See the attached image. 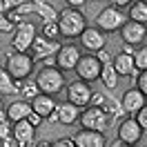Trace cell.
Wrapping results in <instances>:
<instances>
[{
    "label": "cell",
    "mask_w": 147,
    "mask_h": 147,
    "mask_svg": "<svg viewBox=\"0 0 147 147\" xmlns=\"http://www.w3.org/2000/svg\"><path fill=\"white\" fill-rule=\"evenodd\" d=\"M42 63H45V67H56V56H51V58H45Z\"/></svg>",
    "instance_id": "cell-42"
},
{
    "label": "cell",
    "mask_w": 147,
    "mask_h": 147,
    "mask_svg": "<svg viewBox=\"0 0 147 147\" xmlns=\"http://www.w3.org/2000/svg\"><path fill=\"white\" fill-rule=\"evenodd\" d=\"M143 138V129L138 127L136 118H131V116H127L125 120H120L118 125V140L120 145H134L136 147V143Z\"/></svg>",
    "instance_id": "cell-11"
},
{
    "label": "cell",
    "mask_w": 147,
    "mask_h": 147,
    "mask_svg": "<svg viewBox=\"0 0 147 147\" xmlns=\"http://www.w3.org/2000/svg\"><path fill=\"white\" fill-rule=\"evenodd\" d=\"M13 29H16V25L7 18V13H0V34H9V31L13 34Z\"/></svg>",
    "instance_id": "cell-31"
},
{
    "label": "cell",
    "mask_w": 147,
    "mask_h": 147,
    "mask_svg": "<svg viewBox=\"0 0 147 147\" xmlns=\"http://www.w3.org/2000/svg\"><path fill=\"white\" fill-rule=\"evenodd\" d=\"M7 120V107L2 105V100H0V123H5Z\"/></svg>",
    "instance_id": "cell-41"
},
{
    "label": "cell",
    "mask_w": 147,
    "mask_h": 147,
    "mask_svg": "<svg viewBox=\"0 0 147 147\" xmlns=\"http://www.w3.org/2000/svg\"><path fill=\"white\" fill-rule=\"evenodd\" d=\"M65 96H67V102H71L74 107L85 109L92 102V87L83 80H71L65 87Z\"/></svg>",
    "instance_id": "cell-8"
},
{
    "label": "cell",
    "mask_w": 147,
    "mask_h": 147,
    "mask_svg": "<svg viewBox=\"0 0 147 147\" xmlns=\"http://www.w3.org/2000/svg\"><path fill=\"white\" fill-rule=\"evenodd\" d=\"M56 114H58V123L60 125H74V123H78V118H80V109L74 107L71 102H60L56 107Z\"/></svg>",
    "instance_id": "cell-20"
},
{
    "label": "cell",
    "mask_w": 147,
    "mask_h": 147,
    "mask_svg": "<svg viewBox=\"0 0 147 147\" xmlns=\"http://www.w3.org/2000/svg\"><path fill=\"white\" fill-rule=\"evenodd\" d=\"M118 74H116V69H114V65H102V71H100V80H102V85L107 87V89H116L118 87Z\"/></svg>",
    "instance_id": "cell-24"
},
{
    "label": "cell",
    "mask_w": 147,
    "mask_h": 147,
    "mask_svg": "<svg viewBox=\"0 0 147 147\" xmlns=\"http://www.w3.org/2000/svg\"><path fill=\"white\" fill-rule=\"evenodd\" d=\"M127 20H131V22H138V25H147V2H143V0L131 2Z\"/></svg>",
    "instance_id": "cell-23"
},
{
    "label": "cell",
    "mask_w": 147,
    "mask_h": 147,
    "mask_svg": "<svg viewBox=\"0 0 147 147\" xmlns=\"http://www.w3.org/2000/svg\"><path fill=\"white\" fill-rule=\"evenodd\" d=\"M29 114H31V102H27V100H13L7 107V120H11V123L27 120Z\"/></svg>",
    "instance_id": "cell-19"
},
{
    "label": "cell",
    "mask_w": 147,
    "mask_h": 147,
    "mask_svg": "<svg viewBox=\"0 0 147 147\" xmlns=\"http://www.w3.org/2000/svg\"><path fill=\"white\" fill-rule=\"evenodd\" d=\"M60 42L58 40H47V38H42L40 34H38V38L34 40V45H31V49H29V56L34 58V60H45V58H51V56H56L58 51H60Z\"/></svg>",
    "instance_id": "cell-10"
},
{
    "label": "cell",
    "mask_w": 147,
    "mask_h": 147,
    "mask_svg": "<svg viewBox=\"0 0 147 147\" xmlns=\"http://www.w3.org/2000/svg\"><path fill=\"white\" fill-rule=\"evenodd\" d=\"M16 11H18V16H22V13H31V11H34V2H20V7Z\"/></svg>",
    "instance_id": "cell-36"
},
{
    "label": "cell",
    "mask_w": 147,
    "mask_h": 147,
    "mask_svg": "<svg viewBox=\"0 0 147 147\" xmlns=\"http://www.w3.org/2000/svg\"><path fill=\"white\" fill-rule=\"evenodd\" d=\"M111 65H114V69H116L118 76H134V78L138 76L136 65H134V56H129V54H123V51H120L118 56H114Z\"/></svg>",
    "instance_id": "cell-18"
},
{
    "label": "cell",
    "mask_w": 147,
    "mask_h": 147,
    "mask_svg": "<svg viewBox=\"0 0 147 147\" xmlns=\"http://www.w3.org/2000/svg\"><path fill=\"white\" fill-rule=\"evenodd\" d=\"M134 65H136V71L138 74L147 69V42L134 51Z\"/></svg>",
    "instance_id": "cell-28"
},
{
    "label": "cell",
    "mask_w": 147,
    "mask_h": 147,
    "mask_svg": "<svg viewBox=\"0 0 147 147\" xmlns=\"http://www.w3.org/2000/svg\"><path fill=\"white\" fill-rule=\"evenodd\" d=\"M96 58H98V63H100V65H109L111 60H114V56H111L107 49H100V51L96 54Z\"/></svg>",
    "instance_id": "cell-34"
},
{
    "label": "cell",
    "mask_w": 147,
    "mask_h": 147,
    "mask_svg": "<svg viewBox=\"0 0 147 147\" xmlns=\"http://www.w3.org/2000/svg\"><path fill=\"white\" fill-rule=\"evenodd\" d=\"M34 80H36V85H38V92L45 94V96H51V98L67 87L65 74L60 71L58 67H40L36 71V76H34Z\"/></svg>",
    "instance_id": "cell-2"
},
{
    "label": "cell",
    "mask_w": 147,
    "mask_h": 147,
    "mask_svg": "<svg viewBox=\"0 0 147 147\" xmlns=\"http://www.w3.org/2000/svg\"><path fill=\"white\" fill-rule=\"evenodd\" d=\"M80 49L76 45H63L60 51L56 54V67L60 71H69V69H76V65L80 60Z\"/></svg>",
    "instance_id": "cell-13"
},
{
    "label": "cell",
    "mask_w": 147,
    "mask_h": 147,
    "mask_svg": "<svg viewBox=\"0 0 147 147\" xmlns=\"http://www.w3.org/2000/svg\"><path fill=\"white\" fill-rule=\"evenodd\" d=\"M11 136H13L18 147H31L34 145V136H36V127H31L29 120L13 123L11 125Z\"/></svg>",
    "instance_id": "cell-15"
},
{
    "label": "cell",
    "mask_w": 147,
    "mask_h": 147,
    "mask_svg": "<svg viewBox=\"0 0 147 147\" xmlns=\"http://www.w3.org/2000/svg\"><path fill=\"white\" fill-rule=\"evenodd\" d=\"M40 36L47 40H58L60 31H58V20L56 22H40Z\"/></svg>",
    "instance_id": "cell-27"
},
{
    "label": "cell",
    "mask_w": 147,
    "mask_h": 147,
    "mask_svg": "<svg viewBox=\"0 0 147 147\" xmlns=\"http://www.w3.org/2000/svg\"><path fill=\"white\" fill-rule=\"evenodd\" d=\"M34 13H38L40 22H56L58 20L56 9L49 2H45V0H34Z\"/></svg>",
    "instance_id": "cell-22"
},
{
    "label": "cell",
    "mask_w": 147,
    "mask_h": 147,
    "mask_svg": "<svg viewBox=\"0 0 147 147\" xmlns=\"http://www.w3.org/2000/svg\"><path fill=\"white\" fill-rule=\"evenodd\" d=\"M147 105V98L143 96V94L138 92L136 87H131V89H127V92L123 94V98H120V107H123V114H129L131 118L136 116L138 111L143 109Z\"/></svg>",
    "instance_id": "cell-14"
},
{
    "label": "cell",
    "mask_w": 147,
    "mask_h": 147,
    "mask_svg": "<svg viewBox=\"0 0 147 147\" xmlns=\"http://www.w3.org/2000/svg\"><path fill=\"white\" fill-rule=\"evenodd\" d=\"M118 147H134V145H118Z\"/></svg>",
    "instance_id": "cell-44"
},
{
    "label": "cell",
    "mask_w": 147,
    "mask_h": 147,
    "mask_svg": "<svg viewBox=\"0 0 147 147\" xmlns=\"http://www.w3.org/2000/svg\"><path fill=\"white\" fill-rule=\"evenodd\" d=\"M56 107H58V102H56L51 96H45V94H40V96H36V98L31 100V111L38 114L42 120L49 118V116L56 111Z\"/></svg>",
    "instance_id": "cell-17"
},
{
    "label": "cell",
    "mask_w": 147,
    "mask_h": 147,
    "mask_svg": "<svg viewBox=\"0 0 147 147\" xmlns=\"http://www.w3.org/2000/svg\"><path fill=\"white\" fill-rule=\"evenodd\" d=\"M74 71L78 74V80H83V83H96V80H100V71H102V65L98 63V58L94 54H87V56H80V60L76 65V69Z\"/></svg>",
    "instance_id": "cell-7"
},
{
    "label": "cell",
    "mask_w": 147,
    "mask_h": 147,
    "mask_svg": "<svg viewBox=\"0 0 147 147\" xmlns=\"http://www.w3.org/2000/svg\"><path fill=\"white\" fill-rule=\"evenodd\" d=\"M20 83H16L5 67H0V96H18Z\"/></svg>",
    "instance_id": "cell-21"
},
{
    "label": "cell",
    "mask_w": 147,
    "mask_h": 147,
    "mask_svg": "<svg viewBox=\"0 0 147 147\" xmlns=\"http://www.w3.org/2000/svg\"><path fill=\"white\" fill-rule=\"evenodd\" d=\"M105 94L102 92H92V102H89V107H100L102 109V105H105Z\"/></svg>",
    "instance_id": "cell-33"
},
{
    "label": "cell",
    "mask_w": 147,
    "mask_h": 147,
    "mask_svg": "<svg viewBox=\"0 0 147 147\" xmlns=\"http://www.w3.org/2000/svg\"><path fill=\"white\" fill-rule=\"evenodd\" d=\"M36 96H40V92H38V85H36L34 78H29V80H25V83H20V100L31 102Z\"/></svg>",
    "instance_id": "cell-25"
},
{
    "label": "cell",
    "mask_w": 147,
    "mask_h": 147,
    "mask_svg": "<svg viewBox=\"0 0 147 147\" xmlns=\"http://www.w3.org/2000/svg\"><path fill=\"white\" fill-rule=\"evenodd\" d=\"M118 34H120L123 45H127V47H143V45H145V40H147V25H138V22L127 20Z\"/></svg>",
    "instance_id": "cell-9"
},
{
    "label": "cell",
    "mask_w": 147,
    "mask_h": 147,
    "mask_svg": "<svg viewBox=\"0 0 147 147\" xmlns=\"http://www.w3.org/2000/svg\"><path fill=\"white\" fill-rule=\"evenodd\" d=\"M36 147H54V143H49V140H40Z\"/></svg>",
    "instance_id": "cell-43"
},
{
    "label": "cell",
    "mask_w": 147,
    "mask_h": 147,
    "mask_svg": "<svg viewBox=\"0 0 147 147\" xmlns=\"http://www.w3.org/2000/svg\"><path fill=\"white\" fill-rule=\"evenodd\" d=\"M5 69L9 71V76L16 80V83H25V80H29V78L34 76V71H36V60H34L29 54L9 51V54H7Z\"/></svg>",
    "instance_id": "cell-3"
},
{
    "label": "cell",
    "mask_w": 147,
    "mask_h": 147,
    "mask_svg": "<svg viewBox=\"0 0 147 147\" xmlns=\"http://www.w3.org/2000/svg\"><path fill=\"white\" fill-rule=\"evenodd\" d=\"M20 7V0H0V13H11Z\"/></svg>",
    "instance_id": "cell-30"
},
{
    "label": "cell",
    "mask_w": 147,
    "mask_h": 147,
    "mask_svg": "<svg viewBox=\"0 0 147 147\" xmlns=\"http://www.w3.org/2000/svg\"><path fill=\"white\" fill-rule=\"evenodd\" d=\"M29 125H31V127H40V125H42V118H40V116H38V114H34V111H31V114H29Z\"/></svg>",
    "instance_id": "cell-39"
},
{
    "label": "cell",
    "mask_w": 147,
    "mask_h": 147,
    "mask_svg": "<svg viewBox=\"0 0 147 147\" xmlns=\"http://www.w3.org/2000/svg\"><path fill=\"white\" fill-rule=\"evenodd\" d=\"M54 147H76V143H74V138H58Z\"/></svg>",
    "instance_id": "cell-37"
},
{
    "label": "cell",
    "mask_w": 147,
    "mask_h": 147,
    "mask_svg": "<svg viewBox=\"0 0 147 147\" xmlns=\"http://www.w3.org/2000/svg\"><path fill=\"white\" fill-rule=\"evenodd\" d=\"M74 143H76V147H107V138L100 131L80 129L74 134Z\"/></svg>",
    "instance_id": "cell-16"
},
{
    "label": "cell",
    "mask_w": 147,
    "mask_h": 147,
    "mask_svg": "<svg viewBox=\"0 0 147 147\" xmlns=\"http://www.w3.org/2000/svg\"><path fill=\"white\" fill-rule=\"evenodd\" d=\"M134 118H136L138 127L143 129V134H147V105H145V107H143L140 111H138V114L134 116Z\"/></svg>",
    "instance_id": "cell-32"
},
{
    "label": "cell",
    "mask_w": 147,
    "mask_h": 147,
    "mask_svg": "<svg viewBox=\"0 0 147 147\" xmlns=\"http://www.w3.org/2000/svg\"><path fill=\"white\" fill-rule=\"evenodd\" d=\"M136 89L147 98V69H145V71H140L136 76Z\"/></svg>",
    "instance_id": "cell-29"
},
{
    "label": "cell",
    "mask_w": 147,
    "mask_h": 147,
    "mask_svg": "<svg viewBox=\"0 0 147 147\" xmlns=\"http://www.w3.org/2000/svg\"><path fill=\"white\" fill-rule=\"evenodd\" d=\"M102 111L109 116V120L123 116V107H120V100H116L114 96H107L105 98V105H102Z\"/></svg>",
    "instance_id": "cell-26"
},
{
    "label": "cell",
    "mask_w": 147,
    "mask_h": 147,
    "mask_svg": "<svg viewBox=\"0 0 147 147\" xmlns=\"http://www.w3.org/2000/svg\"><path fill=\"white\" fill-rule=\"evenodd\" d=\"M36 38H38V27L34 22L22 20L18 27L13 29V36H11V51L29 54V49H31V45H34Z\"/></svg>",
    "instance_id": "cell-4"
},
{
    "label": "cell",
    "mask_w": 147,
    "mask_h": 147,
    "mask_svg": "<svg viewBox=\"0 0 147 147\" xmlns=\"http://www.w3.org/2000/svg\"><path fill=\"white\" fill-rule=\"evenodd\" d=\"M78 40H80V47H83V49H87V51H89V54H94V56L98 54L100 49H105V42H107L105 34H102L100 29H96V27H87L83 34H80V38H78Z\"/></svg>",
    "instance_id": "cell-12"
},
{
    "label": "cell",
    "mask_w": 147,
    "mask_h": 147,
    "mask_svg": "<svg viewBox=\"0 0 147 147\" xmlns=\"http://www.w3.org/2000/svg\"><path fill=\"white\" fill-rule=\"evenodd\" d=\"M65 5H67V9H78V7L85 5V0H67Z\"/></svg>",
    "instance_id": "cell-40"
},
{
    "label": "cell",
    "mask_w": 147,
    "mask_h": 147,
    "mask_svg": "<svg viewBox=\"0 0 147 147\" xmlns=\"http://www.w3.org/2000/svg\"><path fill=\"white\" fill-rule=\"evenodd\" d=\"M78 123L83 125V129H89V131H100V134L111 125L109 116H107L100 107H85V109L80 111Z\"/></svg>",
    "instance_id": "cell-6"
},
{
    "label": "cell",
    "mask_w": 147,
    "mask_h": 147,
    "mask_svg": "<svg viewBox=\"0 0 147 147\" xmlns=\"http://www.w3.org/2000/svg\"><path fill=\"white\" fill-rule=\"evenodd\" d=\"M125 22H127V16H125L123 11H118V9H114V7L107 5V7L100 9V13L96 16L94 27L100 29L102 34H114V31H120Z\"/></svg>",
    "instance_id": "cell-5"
},
{
    "label": "cell",
    "mask_w": 147,
    "mask_h": 147,
    "mask_svg": "<svg viewBox=\"0 0 147 147\" xmlns=\"http://www.w3.org/2000/svg\"><path fill=\"white\" fill-rule=\"evenodd\" d=\"M85 29H87V18L83 16L80 9H63L58 13V31L60 38L65 40H74L80 38Z\"/></svg>",
    "instance_id": "cell-1"
},
{
    "label": "cell",
    "mask_w": 147,
    "mask_h": 147,
    "mask_svg": "<svg viewBox=\"0 0 147 147\" xmlns=\"http://www.w3.org/2000/svg\"><path fill=\"white\" fill-rule=\"evenodd\" d=\"M109 7H114V9H123V7H131V2H129V0H111L109 2Z\"/></svg>",
    "instance_id": "cell-38"
},
{
    "label": "cell",
    "mask_w": 147,
    "mask_h": 147,
    "mask_svg": "<svg viewBox=\"0 0 147 147\" xmlns=\"http://www.w3.org/2000/svg\"><path fill=\"white\" fill-rule=\"evenodd\" d=\"M7 136H11V125H9V120L0 123V140H5Z\"/></svg>",
    "instance_id": "cell-35"
}]
</instances>
